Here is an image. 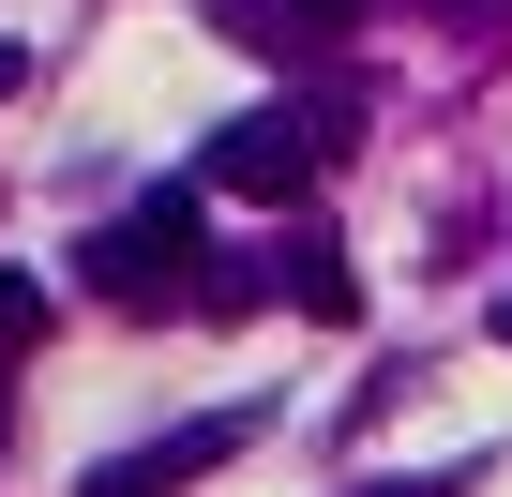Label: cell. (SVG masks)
Segmentation results:
<instances>
[{"label": "cell", "instance_id": "1", "mask_svg": "<svg viewBox=\"0 0 512 497\" xmlns=\"http://www.w3.org/2000/svg\"><path fill=\"white\" fill-rule=\"evenodd\" d=\"M91 287L136 302V317H151V302H196V196H136V211L91 241Z\"/></svg>", "mask_w": 512, "mask_h": 497}, {"label": "cell", "instance_id": "7", "mask_svg": "<svg viewBox=\"0 0 512 497\" xmlns=\"http://www.w3.org/2000/svg\"><path fill=\"white\" fill-rule=\"evenodd\" d=\"M497 347H512V287H497Z\"/></svg>", "mask_w": 512, "mask_h": 497}, {"label": "cell", "instance_id": "2", "mask_svg": "<svg viewBox=\"0 0 512 497\" xmlns=\"http://www.w3.org/2000/svg\"><path fill=\"white\" fill-rule=\"evenodd\" d=\"M211 181H226V196H302V181H317V136H287V121H226Z\"/></svg>", "mask_w": 512, "mask_h": 497}, {"label": "cell", "instance_id": "5", "mask_svg": "<svg viewBox=\"0 0 512 497\" xmlns=\"http://www.w3.org/2000/svg\"><path fill=\"white\" fill-rule=\"evenodd\" d=\"M46 332V287H0V347H31Z\"/></svg>", "mask_w": 512, "mask_h": 497}, {"label": "cell", "instance_id": "6", "mask_svg": "<svg viewBox=\"0 0 512 497\" xmlns=\"http://www.w3.org/2000/svg\"><path fill=\"white\" fill-rule=\"evenodd\" d=\"M16 91H31V46H16V31H0V106H16Z\"/></svg>", "mask_w": 512, "mask_h": 497}, {"label": "cell", "instance_id": "4", "mask_svg": "<svg viewBox=\"0 0 512 497\" xmlns=\"http://www.w3.org/2000/svg\"><path fill=\"white\" fill-rule=\"evenodd\" d=\"M287 287H302V317H332V332L362 317V272L332 257V241H287Z\"/></svg>", "mask_w": 512, "mask_h": 497}, {"label": "cell", "instance_id": "3", "mask_svg": "<svg viewBox=\"0 0 512 497\" xmlns=\"http://www.w3.org/2000/svg\"><path fill=\"white\" fill-rule=\"evenodd\" d=\"M226 452H241V422H181V437H151V452L91 467V497H166V482H196V467H226Z\"/></svg>", "mask_w": 512, "mask_h": 497}, {"label": "cell", "instance_id": "8", "mask_svg": "<svg viewBox=\"0 0 512 497\" xmlns=\"http://www.w3.org/2000/svg\"><path fill=\"white\" fill-rule=\"evenodd\" d=\"M317 16H362V0H317Z\"/></svg>", "mask_w": 512, "mask_h": 497}]
</instances>
